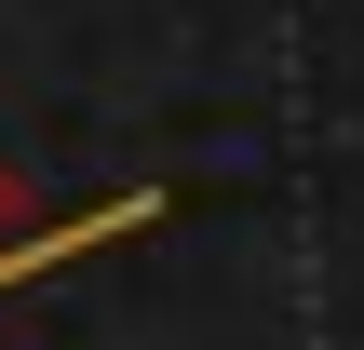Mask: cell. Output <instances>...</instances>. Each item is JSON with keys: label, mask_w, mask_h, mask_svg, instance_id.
Returning a JSON list of instances; mask_svg holds the SVG:
<instances>
[{"label": "cell", "mask_w": 364, "mask_h": 350, "mask_svg": "<svg viewBox=\"0 0 364 350\" xmlns=\"http://www.w3.org/2000/svg\"><path fill=\"white\" fill-rule=\"evenodd\" d=\"M41 243H54V229H41V216H27V189H14V162H0V270H27V256H41Z\"/></svg>", "instance_id": "1"}]
</instances>
